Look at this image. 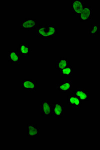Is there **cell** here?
<instances>
[{
  "label": "cell",
  "instance_id": "cell-16",
  "mask_svg": "<svg viewBox=\"0 0 100 150\" xmlns=\"http://www.w3.org/2000/svg\"><path fill=\"white\" fill-rule=\"evenodd\" d=\"M73 73L74 68L73 65L69 64L60 71V75L62 77H71L73 76Z\"/></svg>",
  "mask_w": 100,
  "mask_h": 150
},
{
  "label": "cell",
  "instance_id": "cell-6",
  "mask_svg": "<svg viewBox=\"0 0 100 150\" xmlns=\"http://www.w3.org/2000/svg\"><path fill=\"white\" fill-rule=\"evenodd\" d=\"M56 88L61 93H71L73 90V81L65 80L56 85Z\"/></svg>",
  "mask_w": 100,
  "mask_h": 150
},
{
  "label": "cell",
  "instance_id": "cell-13",
  "mask_svg": "<svg viewBox=\"0 0 100 150\" xmlns=\"http://www.w3.org/2000/svg\"><path fill=\"white\" fill-rule=\"evenodd\" d=\"M73 94L76 96L81 101H89V93L84 89L79 88V89H76V90H74L73 92Z\"/></svg>",
  "mask_w": 100,
  "mask_h": 150
},
{
  "label": "cell",
  "instance_id": "cell-10",
  "mask_svg": "<svg viewBox=\"0 0 100 150\" xmlns=\"http://www.w3.org/2000/svg\"><path fill=\"white\" fill-rule=\"evenodd\" d=\"M8 61L11 64H20L21 56L18 52L9 51L8 53Z\"/></svg>",
  "mask_w": 100,
  "mask_h": 150
},
{
  "label": "cell",
  "instance_id": "cell-5",
  "mask_svg": "<svg viewBox=\"0 0 100 150\" xmlns=\"http://www.w3.org/2000/svg\"><path fill=\"white\" fill-rule=\"evenodd\" d=\"M85 8V3L84 0L71 1V9L73 14L79 16Z\"/></svg>",
  "mask_w": 100,
  "mask_h": 150
},
{
  "label": "cell",
  "instance_id": "cell-2",
  "mask_svg": "<svg viewBox=\"0 0 100 150\" xmlns=\"http://www.w3.org/2000/svg\"><path fill=\"white\" fill-rule=\"evenodd\" d=\"M20 87L23 91L29 92L36 91L37 81L34 79H24L20 82Z\"/></svg>",
  "mask_w": 100,
  "mask_h": 150
},
{
  "label": "cell",
  "instance_id": "cell-3",
  "mask_svg": "<svg viewBox=\"0 0 100 150\" xmlns=\"http://www.w3.org/2000/svg\"><path fill=\"white\" fill-rule=\"evenodd\" d=\"M51 111V116L56 119L63 118L64 116V105L60 102L52 104Z\"/></svg>",
  "mask_w": 100,
  "mask_h": 150
},
{
  "label": "cell",
  "instance_id": "cell-4",
  "mask_svg": "<svg viewBox=\"0 0 100 150\" xmlns=\"http://www.w3.org/2000/svg\"><path fill=\"white\" fill-rule=\"evenodd\" d=\"M52 104L47 100H41L40 102V111L43 117L51 116Z\"/></svg>",
  "mask_w": 100,
  "mask_h": 150
},
{
  "label": "cell",
  "instance_id": "cell-11",
  "mask_svg": "<svg viewBox=\"0 0 100 150\" xmlns=\"http://www.w3.org/2000/svg\"><path fill=\"white\" fill-rule=\"evenodd\" d=\"M41 134V130L37 125L28 124L27 125L28 136H39Z\"/></svg>",
  "mask_w": 100,
  "mask_h": 150
},
{
  "label": "cell",
  "instance_id": "cell-15",
  "mask_svg": "<svg viewBox=\"0 0 100 150\" xmlns=\"http://www.w3.org/2000/svg\"><path fill=\"white\" fill-rule=\"evenodd\" d=\"M100 32V24L97 23L91 24L89 31V36L94 37Z\"/></svg>",
  "mask_w": 100,
  "mask_h": 150
},
{
  "label": "cell",
  "instance_id": "cell-8",
  "mask_svg": "<svg viewBox=\"0 0 100 150\" xmlns=\"http://www.w3.org/2000/svg\"><path fill=\"white\" fill-rule=\"evenodd\" d=\"M79 20L81 22H86L91 20L93 17V11L91 6L85 7L81 14L80 15Z\"/></svg>",
  "mask_w": 100,
  "mask_h": 150
},
{
  "label": "cell",
  "instance_id": "cell-12",
  "mask_svg": "<svg viewBox=\"0 0 100 150\" xmlns=\"http://www.w3.org/2000/svg\"><path fill=\"white\" fill-rule=\"evenodd\" d=\"M17 52L21 56H29L30 53L32 52V48L29 45L25 43H21L18 48Z\"/></svg>",
  "mask_w": 100,
  "mask_h": 150
},
{
  "label": "cell",
  "instance_id": "cell-9",
  "mask_svg": "<svg viewBox=\"0 0 100 150\" xmlns=\"http://www.w3.org/2000/svg\"><path fill=\"white\" fill-rule=\"evenodd\" d=\"M67 104L73 108H81V101L74 94L67 96Z\"/></svg>",
  "mask_w": 100,
  "mask_h": 150
},
{
  "label": "cell",
  "instance_id": "cell-1",
  "mask_svg": "<svg viewBox=\"0 0 100 150\" xmlns=\"http://www.w3.org/2000/svg\"><path fill=\"white\" fill-rule=\"evenodd\" d=\"M36 34L42 39H53L58 34L57 26L53 24H40L37 27Z\"/></svg>",
  "mask_w": 100,
  "mask_h": 150
},
{
  "label": "cell",
  "instance_id": "cell-7",
  "mask_svg": "<svg viewBox=\"0 0 100 150\" xmlns=\"http://www.w3.org/2000/svg\"><path fill=\"white\" fill-rule=\"evenodd\" d=\"M37 21L31 18L21 20L20 22V29H29L34 30L37 28Z\"/></svg>",
  "mask_w": 100,
  "mask_h": 150
},
{
  "label": "cell",
  "instance_id": "cell-14",
  "mask_svg": "<svg viewBox=\"0 0 100 150\" xmlns=\"http://www.w3.org/2000/svg\"><path fill=\"white\" fill-rule=\"evenodd\" d=\"M69 64V62L67 60V59L65 58H61L56 61L55 68L59 71H61Z\"/></svg>",
  "mask_w": 100,
  "mask_h": 150
}]
</instances>
